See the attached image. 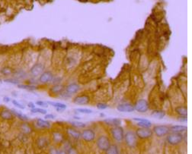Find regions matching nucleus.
I'll list each match as a JSON object with an SVG mask.
<instances>
[{"mask_svg": "<svg viewBox=\"0 0 192 154\" xmlns=\"http://www.w3.org/2000/svg\"><path fill=\"white\" fill-rule=\"evenodd\" d=\"M166 140L170 145H178L182 142L183 135L181 133H172L168 134L166 138Z\"/></svg>", "mask_w": 192, "mask_h": 154, "instance_id": "nucleus-2", "label": "nucleus"}, {"mask_svg": "<svg viewBox=\"0 0 192 154\" xmlns=\"http://www.w3.org/2000/svg\"><path fill=\"white\" fill-rule=\"evenodd\" d=\"M111 134L113 136L114 139L117 140L118 142L122 141L124 139V131L122 127H121L120 125L118 126H115L111 129Z\"/></svg>", "mask_w": 192, "mask_h": 154, "instance_id": "nucleus-7", "label": "nucleus"}, {"mask_svg": "<svg viewBox=\"0 0 192 154\" xmlns=\"http://www.w3.org/2000/svg\"><path fill=\"white\" fill-rule=\"evenodd\" d=\"M150 106H149L147 100L144 99H140L136 102L135 106H134V109L137 110L138 113H145L149 110Z\"/></svg>", "mask_w": 192, "mask_h": 154, "instance_id": "nucleus-5", "label": "nucleus"}, {"mask_svg": "<svg viewBox=\"0 0 192 154\" xmlns=\"http://www.w3.org/2000/svg\"><path fill=\"white\" fill-rule=\"evenodd\" d=\"M124 140L126 142L127 145L129 147H135L137 145V135H136L135 132H134L133 130H128L125 133L124 136Z\"/></svg>", "mask_w": 192, "mask_h": 154, "instance_id": "nucleus-1", "label": "nucleus"}, {"mask_svg": "<svg viewBox=\"0 0 192 154\" xmlns=\"http://www.w3.org/2000/svg\"><path fill=\"white\" fill-rule=\"evenodd\" d=\"M117 109L121 113H133L135 110L134 106L130 103L120 104L117 106Z\"/></svg>", "mask_w": 192, "mask_h": 154, "instance_id": "nucleus-13", "label": "nucleus"}, {"mask_svg": "<svg viewBox=\"0 0 192 154\" xmlns=\"http://www.w3.org/2000/svg\"><path fill=\"white\" fill-rule=\"evenodd\" d=\"M90 101L89 96L87 95H80V96H76L73 99V102L74 103L77 104V105H86L88 104Z\"/></svg>", "mask_w": 192, "mask_h": 154, "instance_id": "nucleus-12", "label": "nucleus"}, {"mask_svg": "<svg viewBox=\"0 0 192 154\" xmlns=\"http://www.w3.org/2000/svg\"><path fill=\"white\" fill-rule=\"evenodd\" d=\"M15 116L13 114V113L12 112L11 109H8V108H2L0 109V118L2 121H12L14 119Z\"/></svg>", "mask_w": 192, "mask_h": 154, "instance_id": "nucleus-8", "label": "nucleus"}, {"mask_svg": "<svg viewBox=\"0 0 192 154\" xmlns=\"http://www.w3.org/2000/svg\"><path fill=\"white\" fill-rule=\"evenodd\" d=\"M27 106L29 107L30 109H33V108L35 107V104L34 103H32V102H29V103H27Z\"/></svg>", "mask_w": 192, "mask_h": 154, "instance_id": "nucleus-40", "label": "nucleus"}, {"mask_svg": "<svg viewBox=\"0 0 192 154\" xmlns=\"http://www.w3.org/2000/svg\"><path fill=\"white\" fill-rule=\"evenodd\" d=\"M106 154H120L119 150L116 145H110L106 150Z\"/></svg>", "mask_w": 192, "mask_h": 154, "instance_id": "nucleus-28", "label": "nucleus"}, {"mask_svg": "<svg viewBox=\"0 0 192 154\" xmlns=\"http://www.w3.org/2000/svg\"><path fill=\"white\" fill-rule=\"evenodd\" d=\"M53 75L50 71H44L39 76V82L41 83H48L53 81Z\"/></svg>", "mask_w": 192, "mask_h": 154, "instance_id": "nucleus-11", "label": "nucleus"}, {"mask_svg": "<svg viewBox=\"0 0 192 154\" xmlns=\"http://www.w3.org/2000/svg\"><path fill=\"white\" fill-rule=\"evenodd\" d=\"M31 113H40V114L42 115H46L47 114V110L44 109H41V108H33V109H31Z\"/></svg>", "mask_w": 192, "mask_h": 154, "instance_id": "nucleus-29", "label": "nucleus"}, {"mask_svg": "<svg viewBox=\"0 0 192 154\" xmlns=\"http://www.w3.org/2000/svg\"><path fill=\"white\" fill-rule=\"evenodd\" d=\"M81 138L87 142H91L95 138V133L92 129L87 128L82 130L81 133Z\"/></svg>", "mask_w": 192, "mask_h": 154, "instance_id": "nucleus-10", "label": "nucleus"}, {"mask_svg": "<svg viewBox=\"0 0 192 154\" xmlns=\"http://www.w3.org/2000/svg\"><path fill=\"white\" fill-rule=\"evenodd\" d=\"M137 137L140 139H147L152 136V130L150 128H140L137 129L135 132Z\"/></svg>", "mask_w": 192, "mask_h": 154, "instance_id": "nucleus-6", "label": "nucleus"}, {"mask_svg": "<svg viewBox=\"0 0 192 154\" xmlns=\"http://www.w3.org/2000/svg\"><path fill=\"white\" fill-rule=\"evenodd\" d=\"M44 71V65L41 63H36L30 69V74L34 78L40 76Z\"/></svg>", "mask_w": 192, "mask_h": 154, "instance_id": "nucleus-9", "label": "nucleus"}, {"mask_svg": "<svg viewBox=\"0 0 192 154\" xmlns=\"http://www.w3.org/2000/svg\"><path fill=\"white\" fill-rule=\"evenodd\" d=\"M53 138H54V140L56 141H60L63 139V136L60 133L55 132L53 133Z\"/></svg>", "mask_w": 192, "mask_h": 154, "instance_id": "nucleus-34", "label": "nucleus"}, {"mask_svg": "<svg viewBox=\"0 0 192 154\" xmlns=\"http://www.w3.org/2000/svg\"><path fill=\"white\" fill-rule=\"evenodd\" d=\"M36 105L39 106L41 107H44V108H47L48 106V104L47 102L44 101H41V100H38V101L36 102Z\"/></svg>", "mask_w": 192, "mask_h": 154, "instance_id": "nucleus-35", "label": "nucleus"}, {"mask_svg": "<svg viewBox=\"0 0 192 154\" xmlns=\"http://www.w3.org/2000/svg\"><path fill=\"white\" fill-rule=\"evenodd\" d=\"M48 105H51L52 106L57 108V109L58 111H60V109L62 110H65L66 109V106L63 103H57V102H53V101H47Z\"/></svg>", "mask_w": 192, "mask_h": 154, "instance_id": "nucleus-22", "label": "nucleus"}, {"mask_svg": "<svg viewBox=\"0 0 192 154\" xmlns=\"http://www.w3.org/2000/svg\"><path fill=\"white\" fill-rule=\"evenodd\" d=\"M187 126L185 125H173L170 128V130L173 131L175 133H181L186 130Z\"/></svg>", "mask_w": 192, "mask_h": 154, "instance_id": "nucleus-24", "label": "nucleus"}, {"mask_svg": "<svg viewBox=\"0 0 192 154\" xmlns=\"http://www.w3.org/2000/svg\"><path fill=\"white\" fill-rule=\"evenodd\" d=\"M152 132L155 133V134L159 138H162L164 137L167 134H169L170 132V128L167 126V125H155L153 128V131Z\"/></svg>", "mask_w": 192, "mask_h": 154, "instance_id": "nucleus-4", "label": "nucleus"}, {"mask_svg": "<svg viewBox=\"0 0 192 154\" xmlns=\"http://www.w3.org/2000/svg\"><path fill=\"white\" fill-rule=\"evenodd\" d=\"M44 117H45L46 119H54L55 118L54 115L53 114H46Z\"/></svg>", "mask_w": 192, "mask_h": 154, "instance_id": "nucleus-37", "label": "nucleus"}, {"mask_svg": "<svg viewBox=\"0 0 192 154\" xmlns=\"http://www.w3.org/2000/svg\"><path fill=\"white\" fill-rule=\"evenodd\" d=\"M97 108L99 109H105L108 108V105L105 103H99L97 105Z\"/></svg>", "mask_w": 192, "mask_h": 154, "instance_id": "nucleus-36", "label": "nucleus"}, {"mask_svg": "<svg viewBox=\"0 0 192 154\" xmlns=\"http://www.w3.org/2000/svg\"><path fill=\"white\" fill-rule=\"evenodd\" d=\"M56 154H66L64 152H63V151H57V153H56Z\"/></svg>", "mask_w": 192, "mask_h": 154, "instance_id": "nucleus-41", "label": "nucleus"}, {"mask_svg": "<svg viewBox=\"0 0 192 154\" xmlns=\"http://www.w3.org/2000/svg\"><path fill=\"white\" fill-rule=\"evenodd\" d=\"M80 89L79 84H77L76 83H70L69 85L66 87V93H68L69 94H74L76 93H77Z\"/></svg>", "mask_w": 192, "mask_h": 154, "instance_id": "nucleus-17", "label": "nucleus"}, {"mask_svg": "<svg viewBox=\"0 0 192 154\" xmlns=\"http://www.w3.org/2000/svg\"><path fill=\"white\" fill-rule=\"evenodd\" d=\"M20 130L23 134H28L31 132V127L27 122H22V123L20 125Z\"/></svg>", "mask_w": 192, "mask_h": 154, "instance_id": "nucleus-19", "label": "nucleus"}, {"mask_svg": "<svg viewBox=\"0 0 192 154\" xmlns=\"http://www.w3.org/2000/svg\"><path fill=\"white\" fill-rule=\"evenodd\" d=\"M63 90V87L62 85H55L53 86V88L51 89V91H53V93H60L62 92Z\"/></svg>", "mask_w": 192, "mask_h": 154, "instance_id": "nucleus-32", "label": "nucleus"}, {"mask_svg": "<svg viewBox=\"0 0 192 154\" xmlns=\"http://www.w3.org/2000/svg\"><path fill=\"white\" fill-rule=\"evenodd\" d=\"M68 134L74 139H79L81 138V132L73 128H69L67 130Z\"/></svg>", "mask_w": 192, "mask_h": 154, "instance_id": "nucleus-23", "label": "nucleus"}, {"mask_svg": "<svg viewBox=\"0 0 192 154\" xmlns=\"http://www.w3.org/2000/svg\"><path fill=\"white\" fill-rule=\"evenodd\" d=\"M71 124L72 125L74 126L75 128H82L86 127V125L84 122H72Z\"/></svg>", "mask_w": 192, "mask_h": 154, "instance_id": "nucleus-33", "label": "nucleus"}, {"mask_svg": "<svg viewBox=\"0 0 192 154\" xmlns=\"http://www.w3.org/2000/svg\"><path fill=\"white\" fill-rule=\"evenodd\" d=\"M134 120L137 122V125L141 128H150L152 126V122L146 118H134Z\"/></svg>", "mask_w": 192, "mask_h": 154, "instance_id": "nucleus-14", "label": "nucleus"}, {"mask_svg": "<svg viewBox=\"0 0 192 154\" xmlns=\"http://www.w3.org/2000/svg\"><path fill=\"white\" fill-rule=\"evenodd\" d=\"M12 100L11 98H9V96H4L3 97V102L4 103H8L9 102H11Z\"/></svg>", "mask_w": 192, "mask_h": 154, "instance_id": "nucleus-39", "label": "nucleus"}, {"mask_svg": "<svg viewBox=\"0 0 192 154\" xmlns=\"http://www.w3.org/2000/svg\"><path fill=\"white\" fill-rule=\"evenodd\" d=\"M17 87L19 89L26 90V91H34L37 90V87L35 85H32V84H22V83H19V84L17 85Z\"/></svg>", "mask_w": 192, "mask_h": 154, "instance_id": "nucleus-25", "label": "nucleus"}, {"mask_svg": "<svg viewBox=\"0 0 192 154\" xmlns=\"http://www.w3.org/2000/svg\"><path fill=\"white\" fill-rule=\"evenodd\" d=\"M96 144H97V147L99 150L106 151L108 147H110V145H111V143H110V140L108 137L105 136V135H101L98 138Z\"/></svg>", "mask_w": 192, "mask_h": 154, "instance_id": "nucleus-3", "label": "nucleus"}, {"mask_svg": "<svg viewBox=\"0 0 192 154\" xmlns=\"http://www.w3.org/2000/svg\"><path fill=\"white\" fill-rule=\"evenodd\" d=\"M12 103L13 104V105L15 106V107H17L18 109H25V106H24L23 104H22L20 103V102H18V100H12Z\"/></svg>", "mask_w": 192, "mask_h": 154, "instance_id": "nucleus-30", "label": "nucleus"}, {"mask_svg": "<svg viewBox=\"0 0 192 154\" xmlns=\"http://www.w3.org/2000/svg\"><path fill=\"white\" fill-rule=\"evenodd\" d=\"M3 81L5 82V83H10V84H14V85H18V84L20 83L19 80L17 79L16 78H14V77H12V78H6L3 80Z\"/></svg>", "mask_w": 192, "mask_h": 154, "instance_id": "nucleus-27", "label": "nucleus"}, {"mask_svg": "<svg viewBox=\"0 0 192 154\" xmlns=\"http://www.w3.org/2000/svg\"><path fill=\"white\" fill-rule=\"evenodd\" d=\"M76 111L78 113H83V114H91L93 113V111L89 109H86V108H80V109H76Z\"/></svg>", "mask_w": 192, "mask_h": 154, "instance_id": "nucleus-31", "label": "nucleus"}, {"mask_svg": "<svg viewBox=\"0 0 192 154\" xmlns=\"http://www.w3.org/2000/svg\"><path fill=\"white\" fill-rule=\"evenodd\" d=\"M104 122L105 124H107V125L113 126V127L118 126L121 123V120L118 119V118H107V119L104 120Z\"/></svg>", "mask_w": 192, "mask_h": 154, "instance_id": "nucleus-21", "label": "nucleus"}, {"mask_svg": "<svg viewBox=\"0 0 192 154\" xmlns=\"http://www.w3.org/2000/svg\"><path fill=\"white\" fill-rule=\"evenodd\" d=\"M68 154H78L77 151L75 149L71 147V148L69 149V150H68Z\"/></svg>", "mask_w": 192, "mask_h": 154, "instance_id": "nucleus-38", "label": "nucleus"}, {"mask_svg": "<svg viewBox=\"0 0 192 154\" xmlns=\"http://www.w3.org/2000/svg\"><path fill=\"white\" fill-rule=\"evenodd\" d=\"M14 72H15V71L13 70L12 68L9 67V66H4L0 69V74L3 75L4 77H6V78L13 76Z\"/></svg>", "mask_w": 192, "mask_h": 154, "instance_id": "nucleus-15", "label": "nucleus"}, {"mask_svg": "<svg viewBox=\"0 0 192 154\" xmlns=\"http://www.w3.org/2000/svg\"><path fill=\"white\" fill-rule=\"evenodd\" d=\"M175 112L178 115H179L181 117H186L188 116V109L186 106H180L175 108Z\"/></svg>", "mask_w": 192, "mask_h": 154, "instance_id": "nucleus-20", "label": "nucleus"}, {"mask_svg": "<svg viewBox=\"0 0 192 154\" xmlns=\"http://www.w3.org/2000/svg\"><path fill=\"white\" fill-rule=\"evenodd\" d=\"M100 116H101V117H104V116H105V115L103 114V113H101Z\"/></svg>", "mask_w": 192, "mask_h": 154, "instance_id": "nucleus-42", "label": "nucleus"}, {"mask_svg": "<svg viewBox=\"0 0 192 154\" xmlns=\"http://www.w3.org/2000/svg\"><path fill=\"white\" fill-rule=\"evenodd\" d=\"M11 110L13 113V114H14V116H15V117L18 118V119L21 120L22 122H27V121L29 120V118H28L25 114H23V113H20V112H18V111L15 110V109H12Z\"/></svg>", "mask_w": 192, "mask_h": 154, "instance_id": "nucleus-18", "label": "nucleus"}, {"mask_svg": "<svg viewBox=\"0 0 192 154\" xmlns=\"http://www.w3.org/2000/svg\"><path fill=\"white\" fill-rule=\"evenodd\" d=\"M37 127L41 129H47L50 128V123L47 120L42 119V118H37L36 120Z\"/></svg>", "mask_w": 192, "mask_h": 154, "instance_id": "nucleus-16", "label": "nucleus"}, {"mask_svg": "<svg viewBox=\"0 0 192 154\" xmlns=\"http://www.w3.org/2000/svg\"><path fill=\"white\" fill-rule=\"evenodd\" d=\"M152 116L153 118H157V119H163L165 116V113L163 110H157L155 111L152 113Z\"/></svg>", "mask_w": 192, "mask_h": 154, "instance_id": "nucleus-26", "label": "nucleus"}]
</instances>
